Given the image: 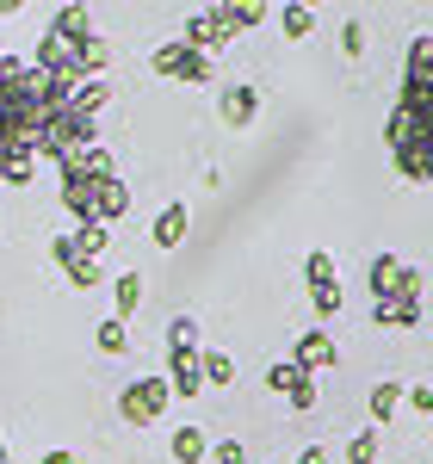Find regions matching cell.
<instances>
[{
	"instance_id": "cell-1",
	"label": "cell",
	"mask_w": 433,
	"mask_h": 464,
	"mask_svg": "<svg viewBox=\"0 0 433 464\" xmlns=\"http://www.w3.org/2000/svg\"><path fill=\"white\" fill-rule=\"evenodd\" d=\"M69 100V81L43 74L37 63L0 56V186H25L37 168V137Z\"/></svg>"
},
{
	"instance_id": "cell-2",
	"label": "cell",
	"mask_w": 433,
	"mask_h": 464,
	"mask_svg": "<svg viewBox=\"0 0 433 464\" xmlns=\"http://www.w3.org/2000/svg\"><path fill=\"white\" fill-rule=\"evenodd\" d=\"M390 155L409 179L433 186V37L409 50L402 69V100L390 111Z\"/></svg>"
},
{
	"instance_id": "cell-3",
	"label": "cell",
	"mask_w": 433,
	"mask_h": 464,
	"mask_svg": "<svg viewBox=\"0 0 433 464\" xmlns=\"http://www.w3.org/2000/svg\"><path fill=\"white\" fill-rule=\"evenodd\" d=\"M56 168H63V205H69L81 223L111 229L118 217L130 211V192H124V179H118V168H111V155L100 143L69 155V161H56Z\"/></svg>"
},
{
	"instance_id": "cell-4",
	"label": "cell",
	"mask_w": 433,
	"mask_h": 464,
	"mask_svg": "<svg viewBox=\"0 0 433 464\" xmlns=\"http://www.w3.org/2000/svg\"><path fill=\"white\" fill-rule=\"evenodd\" d=\"M37 69L56 74V81H100L106 69V44L93 37V13L87 6H63L56 19H50V32L37 44Z\"/></svg>"
},
{
	"instance_id": "cell-5",
	"label": "cell",
	"mask_w": 433,
	"mask_h": 464,
	"mask_svg": "<svg viewBox=\"0 0 433 464\" xmlns=\"http://www.w3.org/2000/svg\"><path fill=\"white\" fill-rule=\"evenodd\" d=\"M371 322L378 328H415L421 322V266H409L402 254L371 260Z\"/></svg>"
},
{
	"instance_id": "cell-6",
	"label": "cell",
	"mask_w": 433,
	"mask_h": 464,
	"mask_svg": "<svg viewBox=\"0 0 433 464\" xmlns=\"http://www.w3.org/2000/svg\"><path fill=\"white\" fill-rule=\"evenodd\" d=\"M260 19H266V6H211V13H192V25H186L180 44H192L198 56H211V50H223L236 32H248Z\"/></svg>"
},
{
	"instance_id": "cell-7",
	"label": "cell",
	"mask_w": 433,
	"mask_h": 464,
	"mask_svg": "<svg viewBox=\"0 0 433 464\" xmlns=\"http://www.w3.org/2000/svg\"><path fill=\"white\" fill-rule=\"evenodd\" d=\"M168 402H174L168 378H137V384H124V396H118V415H124L130 428H155V421L168 415Z\"/></svg>"
},
{
	"instance_id": "cell-8",
	"label": "cell",
	"mask_w": 433,
	"mask_h": 464,
	"mask_svg": "<svg viewBox=\"0 0 433 464\" xmlns=\"http://www.w3.org/2000/svg\"><path fill=\"white\" fill-rule=\"evenodd\" d=\"M303 279H310V304H316L322 316H334V310H341V273H334V254L316 248L310 260H303Z\"/></svg>"
},
{
	"instance_id": "cell-9",
	"label": "cell",
	"mask_w": 433,
	"mask_h": 464,
	"mask_svg": "<svg viewBox=\"0 0 433 464\" xmlns=\"http://www.w3.org/2000/svg\"><path fill=\"white\" fill-rule=\"evenodd\" d=\"M149 63H155V74H174V81H198V87L211 81V56H198L192 44H161Z\"/></svg>"
},
{
	"instance_id": "cell-10",
	"label": "cell",
	"mask_w": 433,
	"mask_h": 464,
	"mask_svg": "<svg viewBox=\"0 0 433 464\" xmlns=\"http://www.w3.org/2000/svg\"><path fill=\"white\" fill-rule=\"evenodd\" d=\"M266 391H279L291 402V409H316V378H310V372H303V365H273V372H266Z\"/></svg>"
},
{
	"instance_id": "cell-11",
	"label": "cell",
	"mask_w": 433,
	"mask_h": 464,
	"mask_svg": "<svg viewBox=\"0 0 433 464\" xmlns=\"http://www.w3.org/2000/svg\"><path fill=\"white\" fill-rule=\"evenodd\" d=\"M216 118H223L229 130H248L254 118H260V93L242 87V81H236V87H223V93H216Z\"/></svg>"
},
{
	"instance_id": "cell-12",
	"label": "cell",
	"mask_w": 433,
	"mask_h": 464,
	"mask_svg": "<svg viewBox=\"0 0 433 464\" xmlns=\"http://www.w3.org/2000/svg\"><path fill=\"white\" fill-rule=\"evenodd\" d=\"M168 391L174 396H205V372H198V347H168Z\"/></svg>"
},
{
	"instance_id": "cell-13",
	"label": "cell",
	"mask_w": 433,
	"mask_h": 464,
	"mask_svg": "<svg viewBox=\"0 0 433 464\" xmlns=\"http://www.w3.org/2000/svg\"><path fill=\"white\" fill-rule=\"evenodd\" d=\"M334 341H328L322 328H310V334H297V359H291V365H303V372H310V378H316V372H328V365H334Z\"/></svg>"
},
{
	"instance_id": "cell-14",
	"label": "cell",
	"mask_w": 433,
	"mask_h": 464,
	"mask_svg": "<svg viewBox=\"0 0 433 464\" xmlns=\"http://www.w3.org/2000/svg\"><path fill=\"white\" fill-rule=\"evenodd\" d=\"M186 223H192L186 205H168V211L155 217V248H180V242H186Z\"/></svg>"
},
{
	"instance_id": "cell-15",
	"label": "cell",
	"mask_w": 433,
	"mask_h": 464,
	"mask_svg": "<svg viewBox=\"0 0 433 464\" xmlns=\"http://www.w3.org/2000/svg\"><path fill=\"white\" fill-rule=\"evenodd\" d=\"M397 409H402V384L390 378V384H378V391H371V428H384Z\"/></svg>"
},
{
	"instance_id": "cell-16",
	"label": "cell",
	"mask_w": 433,
	"mask_h": 464,
	"mask_svg": "<svg viewBox=\"0 0 433 464\" xmlns=\"http://www.w3.org/2000/svg\"><path fill=\"white\" fill-rule=\"evenodd\" d=\"M198 372H205V384H229L236 378V359L223 353V347H205L198 353Z\"/></svg>"
},
{
	"instance_id": "cell-17",
	"label": "cell",
	"mask_w": 433,
	"mask_h": 464,
	"mask_svg": "<svg viewBox=\"0 0 433 464\" xmlns=\"http://www.w3.org/2000/svg\"><path fill=\"white\" fill-rule=\"evenodd\" d=\"M205 452H211L205 428H180V433H174V459H180V464H198Z\"/></svg>"
},
{
	"instance_id": "cell-18",
	"label": "cell",
	"mask_w": 433,
	"mask_h": 464,
	"mask_svg": "<svg viewBox=\"0 0 433 464\" xmlns=\"http://www.w3.org/2000/svg\"><path fill=\"white\" fill-rule=\"evenodd\" d=\"M111 304H118V322L130 316V310H137V304H143V273H124V279H118V285H111Z\"/></svg>"
},
{
	"instance_id": "cell-19",
	"label": "cell",
	"mask_w": 433,
	"mask_h": 464,
	"mask_svg": "<svg viewBox=\"0 0 433 464\" xmlns=\"http://www.w3.org/2000/svg\"><path fill=\"white\" fill-rule=\"evenodd\" d=\"M347 464H378V428H365L347 440Z\"/></svg>"
},
{
	"instance_id": "cell-20",
	"label": "cell",
	"mask_w": 433,
	"mask_h": 464,
	"mask_svg": "<svg viewBox=\"0 0 433 464\" xmlns=\"http://www.w3.org/2000/svg\"><path fill=\"white\" fill-rule=\"evenodd\" d=\"M63 273L74 279V291H93V285H100V260H87V254H74Z\"/></svg>"
},
{
	"instance_id": "cell-21",
	"label": "cell",
	"mask_w": 433,
	"mask_h": 464,
	"mask_svg": "<svg viewBox=\"0 0 433 464\" xmlns=\"http://www.w3.org/2000/svg\"><path fill=\"white\" fill-rule=\"evenodd\" d=\"M93 341H100V353H130V334H124V322H118V316L100 322V334H93Z\"/></svg>"
},
{
	"instance_id": "cell-22",
	"label": "cell",
	"mask_w": 433,
	"mask_h": 464,
	"mask_svg": "<svg viewBox=\"0 0 433 464\" xmlns=\"http://www.w3.org/2000/svg\"><path fill=\"white\" fill-rule=\"evenodd\" d=\"M279 25H285V37H310V32H316V13H310V6H285Z\"/></svg>"
},
{
	"instance_id": "cell-23",
	"label": "cell",
	"mask_w": 433,
	"mask_h": 464,
	"mask_svg": "<svg viewBox=\"0 0 433 464\" xmlns=\"http://www.w3.org/2000/svg\"><path fill=\"white\" fill-rule=\"evenodd\" d=\"M168 347H198V322H192V316H174V328H168Z\"/></svg>"
},
{
	"instance_id": "cell-24",
	"label": "cell",
	"mask_w": 433,
	"mask_h": 464,
	"mask_svg": "<svg viewBox=\"0 0 433 464\" xmlns=\"http://www.w3.org/2000/svg\"><path fill=\"white\" fill-rule=\"evenodd\" d=\"M74 248H81L87 260H93V254L106 248V229H100V223H81V236H74Z\"/></svg>"
},
{
	"instance_id": "cell-25",
	"label": "cell",
	"mask_w": 433,
	"mask_h": 464,
	"mask_svg": "<svg viewBox=\"0 0 433 464\" xmlns=\"http://www.w3.org/2000/svg\"><path fill=\"white\" fill-rule=\"evenodd\" d=\"M402 402H409L415 415H433V391L428 384H402Z\"/></svg>"
},
{
	"instance_id": "cell-26",
	"label": "cell",
	"mask_w": 433,
	"mask_h": 464,
	"mask_svg": "<svg viewBox=\"0 0 433 464\" xmlns=\"http://www.w3.org/2000/svg\"><path fill=\"white\" fill-rule=\"evenodd\" d=\"M341 50L360 56V50H365V25H347V32H341Z\"/></svg>"
},
{
	"instance_id": "cell-27",
	"label": "cell",
	"mask_w": 433,
	"mask_h": 464,
	"mask_svg": "<svg viewBox=\"0 0 433 464\" xmlns=\"http://www.w3.org/2000/svg\"><path fill=\"white\" fill-rule=\"evenodd\" d=\"M297 464H328V452H322V446H303V459H297Z\"/></svg>"
},
{
	"instance_id": "cell-28",
	"label": "cell",
	"mask_w": 433,
	"mask_h": 464,
	"mask_svg": "<svg viewBox=\"0 0 433 464\" xmlns=\"http://www.w3.org/2000/svg\"><path fill=\"white\" fill-rule=\"evenodd\" d=\"M43 464H74V452H43Z\"/></svg>"
},
{
	"instance_id": "cell-29",
	"label": "cell",
	"mask_w": 433,
	"mask_h": 464,
	"mask_svg": "<svg viewBox=\"0 0 433 464\" xmlns=\"http://www.w3.org/2000/svg\"><path fill=\"white\" fill-rule=\"evenodd\" d=\"M0 464H6V440H0Z\"/></svg>"
}]
</instances>
